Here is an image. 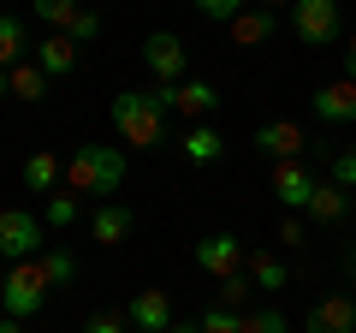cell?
Segmentation results:
<instances>
[{
    "mask_svg": "<svg viewBox=\"0 0 356 333\" xmlns=\"http://www.w3.org/2000/svg\"><path fill=\"white\" fill-rule=\"evenodd\" d=\"M267 185H273V196H280V203L285 208H291V215H303V208H309V196H315V173H309V166L303 161H273V179H267Z\"/></svg>",
    "mask_w": 356,
    "mask_h": 333,
    "instance_id": "cell-10",
    "label": "cell"
},
{
    "mask_svg": "<svg viewBox=\"0 0 356 333\" xmlns=\"http://www.w3.org/2000/svg\"><path fill=\"white\" fill-rule=\"evenodd\" d=\"M24 54H36V42H30L24 18H13V13H0V65H6V72H13V65H24Z\"/></svg>",
    "mask_w": 356,
    "mask_h": 333,
    "instance_id": "cell-20",
    "label": "cell"
},
{
    "mask_svg": "<svg viewBox=\"0 0 356 333\" xmlns=\"http://www.w3.org/2000/svg\"><path fill=\"white\" fill-rule=\"evenodd\" d=\"M0 95H13V72L6 65H0Z\"/></svg>",
    "mask_w": 356,
    "mask_h": 333,
    "instance_id": "cell-38",
    "label": "cell"
},
{
    "mask_svg": "<svg viewBox=\"0 0 356 333\" xmlns=\"http://www.w3.org/2000/svg\"><path fill=\"white\" fill-rule=\"evenodd\" d=\"M107 114H113V131L131 149H161L166 143V107L154 102V90H119Z\"/></svg>",
    "mask_w": 356,
    "mask_h": 333,
    "instance_id": "cell-2",
    "label": "cell"
},
{
    "mask_svg": "<svg viewBox=\"0 0 356 333\" xmlns=\"http://www.w3.org/2000/svg\"><path fill=\"white\" fill-rule=\"evenodd\" d=\"M166 333H202V321H172Z\"/></svg>",
    "mask_w": 356,
    "mask_h": 333,
    "instance_id": "cell-36",
    "label": "cell"
},
{
    "mask_svg": "<svg viewBox=\"0 0 356 333\" xmlns=\"http://www.w3.org/2000/svg\"><path fill=\"white\" fill-rule=\"evenodd\" d=\"M143 65L154 72V84H184L191 48H184V36H172V30H154V36L143 42Z\"/></svg>",
    "mask_w": 356,
    "mask_h": 333,
    "instance_id": "cell-7",
    "label": "cell"
},
{
    "mask_svg": "<svg viewBox=\"0 0 356 333\" xmlns=\"http://www.w3.org/2000/svg\"><path fill=\"white\" fill-rule=\"evenodd\" d=\"M131 226H137V215H131L125 203H102L95 215H89V232H95V244H125Z\"/></svg>",
    "mask_w": 356,
    "mask_h": 333,
    "instance_id": "cell-17",
    "label": "cell"
},
{
    "mask_svg": "<svg viewBox=\"0 0 356 333\" xmlns=\"http://www.w3.org/2000/svg\"><path fill=\"white\" fill-rule=\"evenodd\" d=\"M30 13H36L48 30L72 36V30H77V18H83V0H30Z\"/></svg>",
    "mask_w": 356,
    "mask_h": 333,
    "instance_id": "cell-21",
    "label": "cell"
},
{
    "mask_svg": "<svg viewBox=\"0 0 356 333\" xmlns=\"http://www.w3.org/2000/svg\"><path fill=\"white\" fill-rule=\"evenodd\" d=\"M0 333H24V321H18V316H0Z\"/></svg>",
    "mask_w": 356,
    "mask_h": 333,
    "instance_id": "cell-37",
    "label": "cell"
},
{
    "mask_svg": "<svg viewBox=\"0 0 356 333\" xmlns=\"http://www.w3.org/2000/svg\"><path fill=\"white\" fill-rule=\"evenodd\" d=\"M83 333H131V316L125 309H107V316H89Z\"/></svg>",
    "mask_w": 356,
    "mask_h": 333,
    "instance_id": "cell-32",
    "label": "cell"
},
{
    "mask_svg": "<svg viewBox=\"0 0 356 333\" xmlns=\"http://www.w3.org/2000/svg\"><path fill=\"white\" fill-rule=\"evenodd\" d=\"M42 250H48L42 220L24 215V208H0V256H6V262H36Z\"/></svg>",
    "mask_w": 356,
    "mask_h": 333,
    "instance_id": "cell-5",
    "label": "cell"
},
{
    "mask_svg": "<svg viewBox=\"0 0 356 333\" xmlns=\"http://www.w3.org/2000/svg\"><path fill=\"white\" fill-rule=\"evenodd\" d=\"M303 333H356V297H344V292L321 297V304L309 309Z\"/></svg>",
    "mask_w": 356,
    "mask_h": 333,
    "instance_id": "cell-12",
    "label": "cell"
},
{
    "mask_svg": "<svg viewBox=\"0 0 356 333\" xmlns=\"http://www.w3.org/2000/svg\"><path fill=\"white\" fill-rule=\"evenodd\" d=\"M36 262H42V274H48V286H65L77 274V256H72V250H60V244H48Z\"/></svg>",
    "mask_w": 356,
    "mask_h": 333,
    "instance_id": "cell-25",
    "label": "cell"
},
{
    "mask_svg": "<svg viewBox=\"0 0 356 333\" xmlns=\"http://www.w3.org/2000/svg\"><path fill=\"white\" fill-rule=\"evenodd\" d=\"M119 185H125V149H113V143H77L72 155H65V191L72 196H113Z\"/></svg>",
    "mask_w": 356,
    "mask_h": 333,
    "instance_id": "cell-1",
    "label": "cell"
},
{
    "mask_svg": "<svg viewBox=\"0 0 356 333\" xmlns=\"http://www.w3.org/2000/svg\"><path fill=\"white\" fill-rule=\"evenodd\" d=\"M327 173H332V185H344V191H356V149H339L327 161Z\"/></svg>",
    "mask_w": 356,
    "mask_h": 333,
    "instance_id": "cell-29",
    "label": "cell"
},
{
    "mask_svg": "<svg viewBox=\"0 0 356 333\" xmlns=\"http://www.w3.org/2000/svg\"><path fill=\"white\" fill-rule=\"evenodd\" d=\"M202 333H243V316H232V309H208V316H202Z\"/></svg>",
    "mask_w": 356,
    "mask_h": 333,
    "instance_id": "cell-30",
    "label": "cell"
},
{
    "mask_svg": "<svg viewBox=\"0 0 356 333\" xmlns=\"http://www.w3.org/2000/svg\"><path fill=\"white\" fill-rule=\"evenodd\" d=\"M154 102H161L166 114H184V119L202 125V119L220 107V90L208 84V77H184V84H154Z\"/></svg>",
    "mask_w": 356,
    "mask_h": 333,
    "instance_id": "cell-6",
    "label": "cell"
},
{
    "mask_svg": "<svg viewBox=\"0 0 356 333\" xmlns=\"http://www.w3.org/2000/svg\"><path fill=\"white\" fill-rule=\"evenodd\" d=\"M95 36H102V13H89V6H83V18H77L72 42H77V48H83V42H95Z\"/></svg>",
    "mask_w": 356,
    "mask_h": 333,
    "instance_id": "cell-33",
    "label": "cell"
},
{
    "mask_svg": "<svg viewBox=\"0 0 356 333\" xmlns=\"http://www.w3.org/2000/svg\"><path fill=\"white\" fill-rule=\"evenodd\" d=\"M226 30H232V42H238V48H261V42H273V30H280V18L267 13V6H255V13L243 6V13L232 18Z\"/></svg>",
    "mask_w": 356,
    "mask_h": 333,
    "instance_id": "cell-16",
    "label": "cell"
},
{
    "mask_svg": "<svg viewBox=\"0 0 356 333\" xmlns=\"http://www.w3.org/2000/svg\"><path fill=\"white\" fill-rule=\"evenodd\" d=\"M131 333H137V327H131Z\"/></svg>",
    "mask_w": 356,
    "mask_h": 333,
    "instance_id": "cell-41",
    "label": "cell"
},
{
    "mask_svg": "<svg viewBox=\"0 0 356 333\" xmlns=\"http://www.w3.org/2000/svg\"><path fill=\"white\" fill-rule=\"evenodd\" d=\"M243 274L255 280V292H285V286H291V268H285V256H273V250H250Z\"/></svg>",
    "mask_w": 356,
    "mask_h": 333,
    "instance_id": "cell-19",
    "label": "cell"
},
{
    "mask_svg": "<svg viewBox=\"0 0 356 333\" xmlns=\"http://www.w3.org/2000/svg\"><path fill=\"white\" fill-rule=\"evenodd\" d=\"M350 220H356V191H350Z\"/></svg>",
    "mask_w": 356,
    "mask_h": 333,
    "instance_id": "cell-40",
    "label": "cell"
},
{
    "mask_svg": "<svg viewBox=\"0 0 356 333\" xmlns=\"http://www.w3.org/2000/svg\"><path fill=\"white\" fill-rule=\"evenodd\" d=\"M48 84H54V77L42 72L36 60H24V65H13V102H42V95H48Z\"/></svg>",
    "mask_w": 356,
    "mask_h": 333,
    "instance_id": "cell-23",
    "label": "cell"
},
{
    "mask_svg": "<svg viewBox=\"0 0 356 333\" xmlns=\"http://www.w3.org/2000/svg\"><path fill=\"white\" fill-rule=\"evenodd\" d=\"M250 292H255V280L250 274H226V280H220V309H232V316H250Z\"/></svg>",
    "mask_w": 356,
    "mask_h": 333,
    "instance_id": "cell-24",
    "label": "cell"
},
{
    "mask_svg": "<svg viewBox=\"0 0 356 333\" xmlns=\"http://www.w3.org/2000/svg\"><path fill=\"white\" fill-rule=\"evenodd\" d=\"M344 280L356 286V244H350V250H344Z\"/></svg>",
    "mask_w": 356,
    "mask_h": 333,
    "instance_id": "cell-35",
    "label": "cell"
},
{
    "mask_svg": "<svg viewBox=\"0 0 356 333\" xmlns=\"http://www.w3.org/2000/svg\"><path fill=\"white\" fill-rule=\"evenodd\" d=\"M303 215L315 220V226H344V220H350V191H344V185H332V179H321Z\"/></svg>",
    "mask_w": 356,
    "mask_h": 333,
    "instance_id": "cell-14",
    "label": "cell"
},
{
    "mask_svg": "<svg viewBox=\"0 0 356 333\" xmlns=\"http://www.w3.org/2000/svg\"><path fill=\"white\" fill-rule=\"evenodd\" d=\"M178 155L191 166H214V161H226V137H220L214 125H191L184 137H178Z\"/></svg>",
    "mask_w": 356,
    "mask_h": 333,
    "instance_id": "cell-15",
    "label": "cell"
},
{
    "mask_svg": "<svg viewBox=\"0 0 356 333\" xmlns=\"http://www.w3.org/2000/svg\"><path fill=\"white\" fill-rule=\"evenodd\" d=\"M344 77L356 84V30H344Z\"/></svg>",
    "mask_w": 356,
    "mask_h": 333,
    "instance_id": "cell-34",
    "label": "cell"
},
{
    "mask_svg": "<svg viewBox=\"0 0 356 333\" xmlns=\"http://www.w3.org/2000/svg\"><path fill=\"white\" fill-rule=\"evenodd\" d=\"M30 60H36L42 72H48V77H72V72H77V42L54 30L48 42H36V54H30Z\"/></svg>",
    "mask_w": 356,
    "mask_h": 333,
    "instance_id": "cell-18",
    "label": "cell"
},
{
    "mask_svg": "<svg viewBox=\"0 0 356 333\" xmlns=\"http://www.w3.org/2000/svg\"><path fill=\"white\" fill-rule=\"evenodd\" d=\"M0 304L18 321L42 316V304H48V274H42V262H6V274H0Z\"/></svg>",
    "mask_w": 356,
    "mask_h": 333,
    "instance_id": "cell-3",
    "label": "cell"
},
{
    "mask_svg": "<svg viewBox=\"0 0 356 333\" xmlns=\"http://www.w3.org/2000/svg\"><path fill=\"white\" fill-rule=\"evenodd\" d=\"M291 30H297L303 48H339L344 42L339 0H291Z\"/></svg>",
    "mask_w": 356,
    "mask_h": 333,
    "instance_id": "cell-4",
    "label": "cell"
},
{
    "mask_svg": "<svg viewBox=\"0 0 356 333\" xmlns=\"http://www.w3.org/2000/svg\"><path fill=\"white\" fill-rule=\"evenodd\" d=\"M255 149L261 155H273V161H303V149H309V131L297 125V119H267L261 131H255Z\"/></svg>",
    "mask_w": 356,
    "mask_h": 333,
    "instance_id": "cell-9",
    "label": "cell"
},
{
    "mask_svg": "<svg viewBox=\"0 0 356 333\" xmlns=\"http://www.w3.org/2000/svg\"><path fill=\"white\" fill-rule=\"evenodd\" d=\"M273 238H280L285 250H303V238H309V226H303V215H285V220H280V232H273Z\"/></svg>",
    "mask_w": 356,
    "mask_h": 333,
    "instance_id": "cell-31",
    "label": "cell"
},
{
    "mask_svg": "<svg viewBox=\"0 0 356 333\" xmlns=\"http://www.w3.org/2000/svg\"><path fill=\"white\" fill-rule=\"evenodd\" d=\"M60 179H65V166H60V155H54V149H36L24 161V185H30V191H48L54 196V185H60Z\"/></svg>",
    "mask_w": 356,
    "mask_h": 333,
    "instance_id": "cell-22",
    "label": "cell"
},
{
    "mask_svg": "<svg viewBox=\"0 0 356 333\" xmlns=\"http://www.w3.org/2000/svg\"><path fill=\"white\" fill-rule=\"evenodd\" d=\"M261 6H267V13H280V6H291V0H261Z\"/></svg>",
    "mask_w": 356,
    "mask_h": 333,
    "instance_id": "cell-39",
    "label": "cell"
},
{
    "mask_svg": "<svg viewBox=\"0 0 356 333\" xmlns=\"http://www.w3.org/2000/svg\"><path fill=\"white\" fill-rule=\"evenodd\" d=\"M125 316H131V327H137V333H166V327H172V297H166L161 292V286H149V292H137V297H131V304H125Z\"/></svg>",
    "mask_w": 356,
    "mask_h": 333,
    "instance_id": "cell-11",
    "label": "cell"
},
{
    "mask_svg": "<svg viewBox=\"0 0 356 333\" xmlns=\"http://www.w3.org/2000/svg\"><path fill=\"white\" fill-rule=\"evenodd\" d=\"M243 262H250V250H243L238 232H208L202 244H196V268L214 274V280H226V274H238Z\"/></svg>",
    "mask_w": 356,
    "mask_h": 333,
    "instance_id": "cell-8",
    "label": "cell"
},
{
    "mask_svg": "<svg viewBox=\"0 0 356 333\" xmlns=\"http://www.w3.org/2000/svg\"><path fill=\"white\" fill-rule=\"evenodd\" d=\"M243 333H291V321H285L280 309H250V316H243Z\"/></svg>",
    "mask_w": 356,
    "mask_h": 333,
    "instance_id": "cell-26",
    "label": "cell"
},
{
    "mask_svg": "<svg viewBox=\"0 0 356 333\" xmlns=\"http://www.w3.org/2000/svg\"><path fill=\"white\" fill-rule=\"evenodd\" d=\"M243 6H250V0H196V13H202L208 24H232Z\"/></svg>",
    "mask_w": 356,
    "mask_h": 333,
    "instance_id": "cell-27",
    "label": "cell"
},
{
    "mask_svg": "<svg viewBox=\"0 0 356 333\" xmlns=\"http://www.w3.org/2000/svg\"><path fill=\"white\" fill-rule=\"evenodd\" d=\"M72 220H77V196H72V191H65V196L54 191V196H48V226H54V232H65Z\"/></svg>",
    "mask_w": 356,
    "mask_h": 333,
    "instance_id": "cell-28",
    "label": "cell"
},
{
    "mask_svg": "<svg viewBox=\"0 0 356 333\" xmlns=\"http://www.w3.org/2000/svg\"><path fill=\"white\" fill-rule=\"evenodd\" d=\"M309 102H315V114L327 119V125H356V84H350V77H339V84H321Z\"/></svg>",
    "mask_w": 356,
    "mask_h": 333,
    "instance_id": "cell-13",
    "label": "cell"
}]
</instances>
